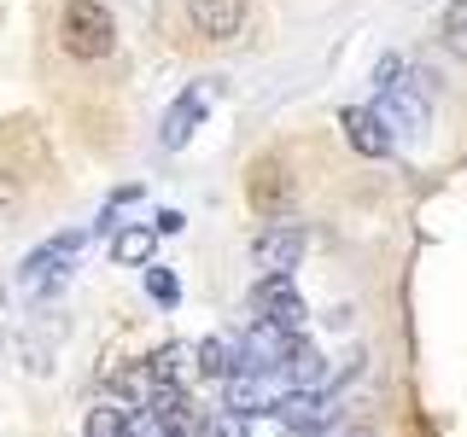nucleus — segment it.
Wrapping results in <instances>:
<instances>
[{
  "instance_id": "1",
  "label": "nucleus",
  "mask_w": 467,
  "mask_h": 437,
  "mask_svg": "<svg viewBox=\"0 0 467 437\" xmlns=\"http://www.w3.org/2000/svg\"><path fill=\"white\" fill-rule=\"evenodd\" d=\"M58 47H65L70 58H82V65H99V58L117 47L111 12L99 6V0H70L65 18H58Z\"/></svg>"
},
{
  "instance_id": "2",
  "label": "nucleus",
  "mask_w": 467,
  "mask_h": 437,
  "mask_svg": "<svg viewBox=\"0 0 467 437\" xmlns=\"http://www.w3.org/2000/svg\"><path fill=\"white\" fill-rule=\"evenodd\" d=\"M77 251H82V233H77V228L58 233V239H47V245H36V251L24 257V269H18V291H24V298L53 291L58 280H65V269L77 262Z\"/></svg>"
},
{
  "instance_id": "3",
  "label": "nucleus",
  "mask_w": 467,
  "mask_h": 437,
  "mask_svg": "<svg viewBox=\"0 0 467 437\" xmlns=\"http://www.w3.org/2000/svg\"><path fill=\"white\" fill-rule=\"evenodd\" d=\"M292 198H298V181H292V169L281 164L275 152H263L252 169H245V204H252L257 216H286L292 210Z\"/></svg>"
},
{
  "instance_id": "4",
  "label": "nucleus",
  "mask_w": 467,
  "mask_h": 437,
  "mask_svg": "<svg viewBox=\"0 0 467 437\" xmlns=\"http://www.w3.org/2000/svg\"><path fill=\"white\" fill-rule=\"evenodd\" d=\"M252 315L269 320V327H281V332L304 327V298H298V286H292V274H263L252 286Z\"/></svg>"
},
{
  "instance_id": "5",
  "label": "nucleus",
  "mask_w": 467,
  "mask_h": 437,
  "mask_svg": "<svg viewBox=\"0 0 467 437\" xmlns=\"http://www.w3.org/2000/svg\"><path fill=\"white\" fill-rule=\"evenodd\" d=\"M379 117H386V128L398 135V128H427V76H415V70H403L391 87H379Z\"/></svg>"
},
{
  "instance_id": "6",
  "label": "nucleus",
  "mask_w": 467,
  "mask_h": 437,
  "mask_svg": "<svg viewBox=\"0 0 467 437\" xmlns=\"http://www.w3.org/2000/svg\"><path fill=\"white\" fill-rule=\"evenodd\" d=\"M304 245H310V233L298 222H275V228H263L252 239V262L263 274H292L304 262Z\"/></svg>"
},
{
  "instance_id": "7",
  "label": "nucleus",
  "mask_w": 467,
  "mask_h": 437,
  "mask_svg": "<svg viewBox=\"0 0 467 437\" xmlns=\"http://www.w3.org/2000/svg\"><path fill=\"white\" fill-rule=\"evenodd\" d=\"M339 128H345V140L357 146L362 158H386V152H391V140H398V135L386 128V117H379L374 106H345V111H339Z\"/></svg>"
},
{
  "instance_id": "8",
  "label": "nucleus",
  "mask_w": 467,
  "mask_h": 437,
  "mask_svg": "<svg viewBox=\"0 0 467 437\" xmlns=\"http://www.w3.org/2000/svg\"><path fill=\"white\" fill-rule=\"evenodd\" d=\"M204 106H211V87H187V94L164 111V123H158V140H164V152H182V146L193 140Z\"/></svg>"
},
{
  "instance_id": "9",
  "label": "nucleus",
  "mask_w": 467,
  "mask_h": 437,
  "mask_svg": "<svg viewBox=\"0 0 467 437\" xmlns=\"http://www.w3.org/2000/svg\"><path fill=\"white\" fill-rule=\"evenodd\" d=\"M152 391H158V379H152V368H146V361H129V368H117V373L106 379V402L123 408V420L140 414V408L152 402Z\"/></svg>"
},
{
  "instance_id": "10",
  "label": "nucleus",
  "mask_w": 467,
  "mask_h": 437,
  "mask_svg": "<svg viewBox=\"0 0 467 437\" xmlns=\"http://www.w3.org/2000/svg\"><path fill=\"white\" fill-rule=\"evenodd\" d=\"M187 18L204 41H234L245 24V0H187Z\"/></svg>"
},
{
  "instance_id": "11",
  "label": "nucleus",
  "mask_w": 467,
  "mask_h": 437,
  "mask_svg": "<svg viewBox=\"0 0 467 437\" xmlns=\"http://www.w3.org/2000/svg\"><path fill=\"white\" fill-rule=\"evenodd\" d=\"M321 379H327V356H321L310 339H292L286 361H281V385L286 391H316Z\"/></svg>"
},
{
  "instance_id": "12",
  "label": "nucleus",
  "mask_w": 467,
  "mask_h": 437,
  "mask_svg": "<svg viewBox=\"0 0 467 437\" xmlns=\"http://www.w3.org/2000/svg\"><path fill=\"white\" fill-rule=\"evenodd\" d=\"M240 344L228 339V332H211V339H199V350H193V368L204 373V379H234L240 373Z\"/></svg>"
},
{
  "instance_id": "13",
  "label": "nucleus",
  "mask_w": 467,
  "mask_h": 437,
  "mask_svg": "<svg viewBox=\"0 0 467 437\" xmlns=\"http://www.w3.org/2000/svg\"><path fill=\"white\" fill-rule=\"evenodd\" d=\"M146 368H152V379H158V385H182V379H187V368H193V350H187V344H164L152 361H146Z\"/></svg>"
},
{
  "instance_id": "14",
  "label": "nucleus",
  "mask_w": 467,
  "mask_h": 437,
  "mask_svg": "<svg viewBox=\"0 0 467 437\" xmlns=\"http://www.w3.org/2000/svg\"><path fill=\"white\" fill-rule=\"evenodd\" d=\"M111 257L129 262V269H135V262H146V257H152V228H117Z\"/></svg>"
},
{
  "instance_id": "15",
  "label": "nucleus",
  "mask_w": 467,
  "mask_h": 437,
  "mask_svg": "<svg viewBox=\"0 0 467 437\" xmlns=\"http://www.w3.org/2000/svg\"><path fill=\"white\" fill-rule=\"evenodd\" d=\"M123 408H111V402H99L94 414H88V426H82V437H123Z\"/></svg>"
},
{
  "instance_id": "16",
  "label": "nucleus",
  "mask_w": 467,
  "mask_h": 437,
  "mask_svg": "<svg viewBox=\"0 0 467 437\" xmlns=\"http://www.w3.org/2000/svg\"><path fill=\"white\" fill-rule=\"evenodd\" d=\"M146 298H158L164 310H175V298H182V280H175L170 269H158V262H152V269H146Z\"/></svg>"
},
{
  "instance_id": "17",
  "label": "nucleus",
  "mask_w": 467,
  "mask_h": 437,
  "mask_svg": "<svg viewBox=\"0 0 467 437\" xmlns=\"http://www.w3.org/2000/svg\"><path fill=\"white\" fill-rule=\"evenodd\" d=\"M123 437H175V432L164 426V414H158V408L146 402L140 414H129V426H123Z\"/></svg>"
},
{
  "instance_id": "18",
  "label": "nucleus",
  "mask_w": 467,
  "mask_h": 437,
  "mask_svg": "<svg viewBox=\"0 0 467 437\" xmlns=\"http://www.w3.org/2000/svg\"><path fill=\"white\" fill-rule=\"evenodd\" d=\"M444 41H450L456 58H467V0H456V6L444 12Z\"/></svg>"
},
{
  "instance_id": "19",
  "label": "nucleus",
  "mask_w": 467,
  "mask_h": 437,
  "mask_svg": "<svg viewBox=\"0 0 467 437\" xmlns=\"http://www.w3.org/2000/svg\"><path fill=\"white\" fill-rule=\"evenodd\" d=\"M204 437H245V420L223 408V414H211V420H204Z\"/></svg>"
},
{
  "instance_id": "20",
  "label": "nucleus",
  "mask_w": 467,
  "mask_h": 437,
  "mask_svg": "<svg viewBox=\"0 0 467 437\" xmlns=\"http://www.w3.org/2000/svg\"><path fill=\"white\" fill-rule=\"evenodd\" d=\"M182 228H187L182 210H158V233H182Z\"/></svg>"
}]
</instances>
